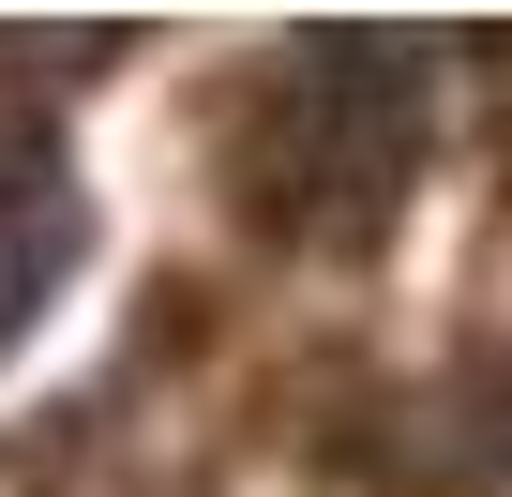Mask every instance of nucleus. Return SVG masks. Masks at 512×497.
Wrapping results in <instances>:
<instances>
[{
    "label": "nucleus",
    "instance_id": "1",
    "mask_svg": "<svg viewBox=\"0 0 512 497\" xmlns=\"http://www.w3.org/2000/svg\"><path fill=\"white\" fill-rule=\"evenodd\" d=\"M407 151H422V46H302L287 61V181H272V211L287 226H377L392 211V181H407Z\"/></svg>",
    "mask_w": 512,
    "mask_h": 497
}]
</instances>
